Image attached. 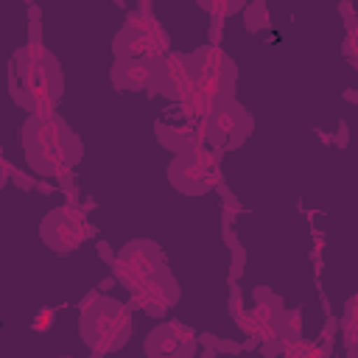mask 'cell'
Here are the masks:
<instances>
[{
	"label": "cell",
	"mask_w": 358,
	"mask_h": 358,
	"mask_svg": "<svg viewBox=\"0 0 358 358\" xmlns=\"http://www.w3.org/2000/svg\"><path fill=\"white\" fill-rule=\"evenodd\" d=\"M112 274L131 296L126 305L131 310H143L151 319H162L182 296V288L171 274L159 243L151 238L126 241V246L115 255Z\"/></svg>",
	"instance_id": "cell-1"
},
{
	"label": "cell",
	"mask_w": 358,
	"mask_h": 358,
	"mask_svg": "<svg viewBox=\"0 0 358 358\" xmlns=\"http://www.w3.org/2000/svg\"><path fill=\"white\" fill-rule=\"evenodd\" d=\"M20 145L28 168L45 179H59L70 173L84 157L78 134L67 126L59 112L48 117L28 115L20 126Z\"/></svg>",
	"instance_id": "cell-2"
},
{
	"label": "cell",
	"mask_w": 358,
	"mask_h": 358,
	"mask_svg": "<svg viewBox=\"0 0 358 358\" xmlns=\"http://www.w3.org/2000/svg\"><path fill=\"white\" fill-rule=\"evenodd\" d=\"M185 95L179 106L187 117L204 120L215 103L235 98L238 67L221 48L201 45L185 53Z\"/></svg>",
	"instance_id": "cell-3"
},
{
	"label": "cell",
	"mask_w": 358,
	"mask_h": 358,
	"mask_svg": "<svg viewBox=\"0 0 358 358\" xmlns=\"http://www.w3.org/2000/svg\"><path fill=\"white\" fill-rule=\"evenodd\" d=\"M11 87L17 103L28 115H56V106L64 95V70L62 62L42 45L28 42L14 53Z\"/></svg>",
	"instance_id": "cell-4"
},
{
	"label": "cell",
	"mask_w": 358,
	"mask_h": 358,
	"mask_svg": "<svg viewBox=\"0 0 358 358\" xmlns=\"http://www.w3.org/2000/svg\"><path fill=\"white\" fill-rule=\"evenodd\" d=\"M78 336L90 347L92 358L123 350L134 336L131 308L101 291L87 294L78 305Z\"/></svg>",
	"instance_id": "cell-5"
},
{
	"label": "cell",
	"mask_w": 358,
	"mask_h": 358,
	"mask_svg": "<svg viewBox=\"0 0 358 358\" xmlns=\"http://www.w3.org/2000/svg\"><path fill=\"white\" fill-rule=\"evenodd\" d=\"M168 50H171V39H168L162 22L151 14L148 3H140L137 11L126 14V22L112 42L115 59H151V56H162Z\"/></svg>",
	"instance_id": "cell-6"
},
{
	"label": "cell",
	"mask_w": 358,
	"mask_h": 358,
	"mask_svg": "<svg viewBox=\"0 0 358 358\" xmlns=\"http://www.w3.org/2000/svg\"><path fill=\"white\" fill-rule=\"evenodd\" d=\"M221 154L199 145L185 154H173L168 162V182L182 196H204L221 185Z\"/></svg>",
	"instance_id": "cell-7"
},
{
	"label": "cell",
	"mask_w": 358,
	"mask_h": 358,
	"mask_svg": "<svg viewBox=\"0 0 358 358\" xmlns=\"http://www.w3.org/2000/svg\"><path fill=\"white\" fill-rule=\"evenodd\" d=\"M199 126H201L204 145L213 148V151H218V154H224V151L241 148L252 137L255 117H252V112L243 103H238L235 98H229V101L215 103Z\"/></svg>",
	"instance_id": "cell-8"
},
{
	"label": "cell",
	"mask_w": 358,
	"mask_h": 358,
	"mask_svg": "<svg viewBox=\"0 0 358 358\" xmlns=\"http://www.w3.org/2000/svg\"><path fill=\"white\" fill-rule=\"evenodd\" d=\"M92 235H95V227L87 218V207L78 201H67L62 207H53L39 221V238L56 255L76 252Z\"/></svg>",
	"instance_id": "cell-9"
},
{
	"label": "cell",
	"mask_w": 358,
	"mask_h": 358,
	"mask_svg": "<svg viewBox=\"0 0 358 358\" xmlns=\"http://www.w3.org/2000/svg\"><path fill=\"white\" fill-rule=\"evenodd\" d=\"M196 344H199V333L193 327L168 319L148 330V336L143 338V352L145 358H193Z\"/></svg>",
	"instance_id": "cell-10"
},
{
	"label": "cell",
	"mask_w": 358,
	"mask_h": 358,
	"mask_svg": "<svg viewBox=\"0 0 358 358\" xmlns=\"http://www.w3.org/2000/svg\"><path fill=\"white\" fill-rule=\"evenodd\" d=\"M185 53L168 50L148 59V95H162L168 101H182L185 95Z\"/></svg>",
	"instance_id": "cell-11"
},
{
	"label": "cell",
	"mask_w": 358,
	"mask_h": 358,
	"mask_svg": "<svg viewBox=\"0 0 358 358\" xmlns=\"http://www.w3.org/2000/svg\"><path fill=\"white\" fill-rule=\"evenodd\" d=\"M285 308H282V299L274 294V291H268L266 285H257L255 291H252V308H243L238 316H235V322H238V327L246 333V336H252L255 341H263L266 336H268V330L274 327V322H277V316L282 313Z\"/></svg>",
	"instance_id": "cell-12"
},
{
	"label": "cell",
	"mask_w": 358,
	"mask_h": 358,
	"mask_svg": "<svg viewBox=\"0 0 358 358\" xmlns=\"http://www.w3.org/2000/svg\"><path fill=\"white\" fill-rule=\"evenodd\" d=\"M154 134L159 140L162 148H168L171 154H185L190 148H199L204 145L201 140V126H190V123H182V126H171V123H154Z\"/></svg>",
	"instance_id": "cell-13"
},
{
	"label": "cell",
	"mask_w": 358,
	"mask_h": 358,
	"mask_svg": "<svg viewBox=\"0 0 358 358\" xmlns=\"http://www.w3.org/2000/svg\"><path fill=\"white\" fill-rule=\"evenodd\" d=\"M109 81L117 92H140L148 84V59H115Z\"/></svg>",
	"instance_id": "cell-14"
},
{
	"label": "cell",
	"mask_w": 358,
	"mask_h": 358,
	"mask_svg": "<svg viewBox=\"0 0 358 358\" xmlns=\"http://www.w3.org/2000/svg\"><path fill=\"white\" fill-rule=\"evenodd\" d=\"M282 358H330V341H308L299 338L296 344H291Z\"/></svg>",
	"instance_id": "cell-15"
},
{
	"label": "cell",
	"mask_w": 358,
	"mask_h": 358,
	"mask_svg": "<svg viewBox=\"0 0 358 358\" xmlns=\"http://www.w3.org/2000/svg\"><path fill=\"white\" fill-rule=\"evenodd\" d=\"M243 25H246V31H263V28H268L271 25V14H268V6L263 3V0H257V3H252V6H246V11H243Z\"/></svg>",
	"instance_id": "cell-16"
},
{
	"label": "cell",
	"mask_w": 358,
	"mask_h": 358,
	"mask_svg": "<svg viewBox=\"0 0 358 358\" xmlns=\"http://www.w3.org/2000/svg\"><path fill=\"white\" fill-rule=\"evenodd\" d=\"M341 330H344V347H347V358L355 355V299L347 302V313L341 319Z\"/></svg>",
	"instance_id": "cell-17"
},
{
	"label": "cell",
	"mask_w": 358,
	"mask_h": 358,
	"mask_svg": "<svg viewBox=\"0 0 358 358\" xmlns=\"http://www.w3.org/2000/svg\"><path fill=\"white\" fill-rule=\"evenodd\" d=\"M199 6H201L204 11H210L213 20H227L229 14H235V11L243 8L241 3H207V0H199Z\"/></svg>",
	"instance_id": "cell-18"
},
{
	"label": "cell",
	"mask_w": 358,
	"mask_h": 358,
	"mask_svg": "<svg viewBox=\"0 0 358 358\" xmlns=\"http://www.w3.org/2000/svg\"><path fill=\"white\" fill-rule=\"evenodd\" d=\"M8 173H11V179H14V185H20V187H36V182L28 176V173H22V171H17V168H8Z\"/></svg>",
	"instance_id": "cell-19"
},
{
	"label": "cell",
	"mask_w": 358,
	"mask_h": 358,
	"mask_svg": "<svg viewBox=\"0 0 358 358\" xmlns=\"http://www.w3.org/2000/svg\"><path fill=\"white\" fill-rule=\"evenodd\" d=\"M50 324H53V310H50V308H45V310H39V316H36V322H34V327H36V330H42V327L48 330Z\"/></svg>",
	"instance_id": "cell-20"
},
{
	"label": "cell",
	"mask_w": 358,
	"mask_h": 358,
	"mask_svg": "<svg viewBox=\"0 0 358 358\" xmlns=\"http://www.w3.org/2000/svg\"><path fill=\"white\" fill-rule=\"evenodd\" d=\"M344 53H347V59L355 64V31L350 28V34H347V42H344Z\"/></svg>",
	"instance_id": "cell-21"
},
{
	"label": "cell",
	"mask_w": 358,
	"mask_h": 358,
	"mask_svg": "<svg viewBox=\"0 0 358 358\" xmlns=\"http://www.w3.org/2000/svg\"><path fill=\"white\" fill-rule=\"evenodd\" d=\"M98 252H101V257H103V260H106V263H109V266H112V263H115V255H112V252H109V246H106V243H103V241H101V243H98Z\"/></svg>",
	"instance_id": "cell-22"
},
{
	"label": "cell",
	"mask_w": 358,
	"mask_h": 358,
	"mask_svg": "<svg viewBox=\"0 0 358 358\" xmlns=\"http://www.w3.org/2000/svg\"><path fill=\"white\" fill-rule=\"evenodd\" d=\"M62 358H73V355H62Z\"/></svg>",
	"instance_id": "cell-23"
}]
</instances>
